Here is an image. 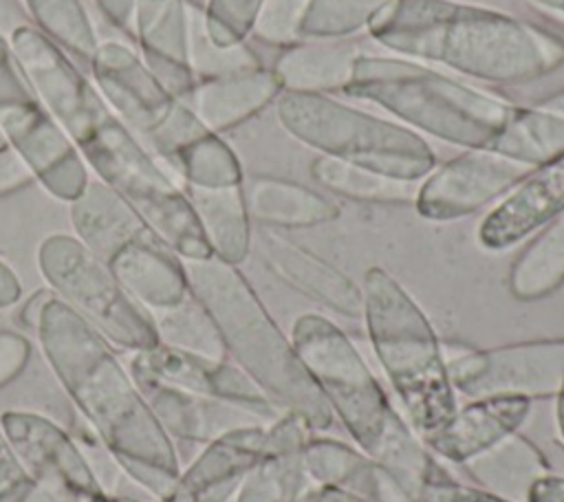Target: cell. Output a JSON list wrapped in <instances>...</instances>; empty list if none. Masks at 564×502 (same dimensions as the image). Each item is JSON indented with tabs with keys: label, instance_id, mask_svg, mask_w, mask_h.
<instances>
[{
	"label": "cell",
	"instance_id": "6da1fadb",
	"mask_svg": "<svg viewBox=\"0 0 564 502\" xmlns=\"http://www.w3.org/2000/svg\"><path fill=\"white\" fill-rule=\"evenodd\" d=\"M9 48L33 97L70 137L97 178L117 192L181 260L209 258L212 249L181 183L121 123L66 51L33 24L11 35Z\"/></svg>",
	"mask_w": 564,
	"mask_h": 502
},
{
	"label": "cell",
	"instance_id": "7a4b0ae2",
	"mask_svg": "<svg viewBox=\"0 0 564 502\" xmlns=\"http://www.w3.org/2000/svg\"><path fill=\"white\" fill-rule=\"evenodd\" d=\"M33 332L59 385L119 469L163 500L181 473L178 454L112 343L55 293Z\"/></svg>",
	"mask_w": 564,
	"mask_h": 502
},
{
	"label": "cell",
	"instance_id": "3957f363",
	"mask_svg": "<svg viewBox=\"0 0 564 502\" xmlns=\"http://www.w3.org/2000/svg\"><path fill=\"white\" fill-rule=\"evenodd\" d=\"M401 57L489 84H524L564 64V40L505 9L460 0H392L366 31Z\"/></svg>",
	"mask_w": 564,
	"mask_h": 502
},
{
	"label": "cell",
	"instance_id": "277c9868",
	"mask_svg": "<svg viewBox=\"0 0 564 502\" xmlns=\"http://www.w3.org/2000/svg\"><path fill=\"white\" fill-rule=\"evenodd\" d=\"M291 343L357 447L379 460L410 495L445 473L397 414L379 379L339 326L324 315L304 313L293 324Z\"/></svg>",
	"mask_w": 564,
	"mask_h": 502
},
{
	"label": "cell",
	"instance_id": "5b68a950",
	"mask_svg": "<svg viewBox=\"0 0 564 502\" xmlns=\"http://www.w3.org/2000/svg\"><path fill=\"white\" fill-rule=\"evenodd\" d=\"M183 266L189 295L212 317L227 359L282 412L297 414L315 432L326 429L333 421L326 399L238 266L216 255L183 260Z\"/></svg>",
	"mask_w": 564,
	"mask_h": 502
},
{
	"label": "cell",
	"instance_id": "8992f818",
	"mask_svg": "<svg viewBox=\"0 0 564 502\" xmlns=\"http://www.w3.org/2000/svg\"><path fill=\"white\" fill-rule=\"evenodd\" d=\"M344 92L377 103L412 130L465 150L489 148L516 110L507 99L408 57L372 53L359 57Z\"/></svg>",
	"mask_w": 564,
	"mask_h": 502
},
{
	"label": "cell",
	"instance_id": "52a82bcc",
	"mask_svg": "<svg viewBox=\"0 0 564 502\" xmlns=\"http://www.w3.org/2000/svg\"><path fill=\"white\" fill-rule=\"evenodd\" d=\"M361 295L372 350L423 440L456 412L443 343L421 306L386 269L366 271Z\"/></svg>",
	"mask_w": 564,
	"mask_h": 502
},
{
	"label": "cell",
	"instance_id": "ba28073f",
	"mask_svg": "<svg viewBox=\"0 0 564 502\" xmlns=\"http://www.w3.org/2000/svg\"><path fill=\"white\" fill-rule=\"evenodd\" d=\"M273 106L280 126L324 156L408 181H423L436 167L430 143L399 121L315 92H280Z\"/></svg>",
	"mask_w": 564,
	"mask_h": 502
},
{
	"label": "cell",
	"instance_id": "9c48e42d",
	"mask_svg": "<svg viewBox=\"0 0 564 502\" xmlns=\"http://www.w3.org/2000/svg\"><path fill=\"white\" fill-rule=\"evenodd\" d=\"M88 64L93 84L110 110L174 174L178 154L209 130L123 42H99Z\"/></svg>",
	"mask_w": 564,
	"mask_h": 502
},
{
	"label": "cell",
	"instance_id": "30bf717a",
	"mask_svg": "<svg viewBox=\"0 0 564 502\" xmlns=\"http://www.w3.org/2000/svg\"><path fill=\"white\" fill-rule=\"evenodd\" d=\"M48 288L112 346L139 352L159 343L154 317L75 233H51L37 247Z\"/></svg>",
	"mask_w": 564,
	"mask_h": 502
},
{
	"label": "cell",
	"instance_id": "8fae6325",
	"mask_svg": "<svg viewBox=\"0 0 564 502\" xmlns=\"http://www.w3.org/2000/svg\"><path fill=\"white\" fill-rule=\"evenodd\" d=\"M454 392L469 399L527 396L555 399L564 388V339L507 343L487 350L443 348Z\"/></svg>",
	"mask_w": 564,
	"mask_h": 502
},
{
	"label": "cell",
	"instance_id": "7c38bea8",
	"mask_svg": "<svg viewBox=\"0 0 564 502\" xmlns=\"http://www.w3.org/2000/svg\"><path fill=\"white\" fill-rule=\"evenodd\" d=\"M533 170L491 148H469L419 183L414 207L427 220H458L505 196Z\"/></svg>",
	"mask_w": 564,
	"mask_h": 502
},
{
	"label": "cell",
	"instance_id": "4fadbf2b",
	"mask_svg": "<svg viewBox=\"0 0 564 502\" xmlns=\"http://www.w3.org/2000/svg\"><path fill=\"white\" fill-rule=\"evenodd\" d=\"M0 128L9 150L51 196L73 203L86 189V161L37 99L0 108Z\"/></svg>",
	"mask_w": 564,
	"mask_h": 502
},
{
	"label": "cell",
	"instance_id": "5bb4252c",
	"mask_svg": "<svg viewBox=\"0 0 564 502\" xmlns=\"http://www.w3.org/2000/svg\"><path fill=\"white\" fill-rule=\"evenodd\" d=\"M0 432L24 467L64 502L106 493L82 447L48 416L31 410H7L0 418Z\"/></svg>",
	"mask_w": 564,
	"mask_h": 502
},
{
	"label": "cell",
	"instance_id": "9a60e30c",
	"mask_svg": "<svg viewBox=\"0 0 564 502\" xmlns=\"http://www.w3.org/2000/svg\"><path fill=\"white\" fill-rule=\"evenodd\" d=\"M128 370L134 381H154L189 394L220 399L247 407L262 418L282 412L253 379L229 359H209L156 343L132 352Z\"/></svg>",
	"mask_w": 564,
	"mask_h": 502
},
{
	"label": "cell",
	"instance_id": "2e32d148",
	"mask_svg": "<svg viewBox=\"0 0 564 502\" xmlns=\"http://www.w3.org/2000/svg\"><path fill=\"white\" fill-rule=\"evenodd\" d=\"M258 244L267 269L289 288L346 317L364 315L361 286L315 251L284 236L280 229L260 227Z\"/></svg>",
	"mask_w": 564,
	"mask_h": 502
},
{
	"label": "cell",
	"instance_id": "e0dca14e",
	"mask_svg": "<svg viewBox=\"0 0 564 502\" xmlns=\"http://www.w3.org/2000/svg\"><path fill=\"white\" fill-rule=\"evenodd\" d=\"M264 436V425H247L209 440L159 502H227L260 460Z\"/></svg>",
	"mask_w": 564,
	"mask_h": 502
},
{
	"label": "cell",
	"instance_id": "ac0fdd59",
	"mask_svg": "<svg viewBox=\"0 0 564 502\" xmlns=\"http://www.w3.org/2000/svg\"><path fill=\"white\" fill-rule=\"evenodd\" d=\"M564 209V165L533 170L482 218L478 242L487 251H505L540 231Z\"/></svg>",
	"mask_w": 564,
	"mask_h": 502
},
{
	"label": "cell",
	"instance_id": "d6986e66",
	"mask_svg": "<svg viewBox=\"0 0 564 502\" xmlns=\"http://www.w3.org/2000/svg\"><path fill=\"white\" fill-rule=\"evenodd\" d=\"M132 35L145 66L185 99L196 81L189 68V4L185 0H137Z\"/></svg>",
	"mask_w": 564,
	"mask_h": 502
},
{
	"label": "cell",
	"instance_id": "ffe728a7",
	"mask_svg": "<svg viewBox=\"0 0 564 502\" xmlns=\"http://www.w3.org/2000/svg\"><path fill=\"white\" fill-rule=\"evenodd\" d=\"M533 401L527 396H482L456 407L452 418L432 436L423 438L425 447L449 462H467L487 451L507 436L516 434L527 421Z\"/></svg>",
	"mask_w": 564,
	"mask_h": 502
},
{
	"label": "cell",
	"instance_id": "44dd1931",
	"mask_svg": "<svg viewBox=\"0 0 564 502\" xmlns=\"http://www.w3.org/2000/svg\"><path fill=\"white\" fill-rule=\"evenodd\" d=\"M311 427L293 412H282L267 427L264 449L238 489V502H293L311 480L304 465V445Z\"/></svg>",
	"mask_w": 564,
	"mask_h": 502
},
{
	"label": "cell",
	"instance_id": "7402d4cb",
	"mask_svg": "<svg viewBox=\"0 0 564 502\" xmlns=\"http://www.w3.org/2000/svg\"><path fill=\"white\" fill-rule=\"evenodd\" d=\"M154 416L172 440L203 443L247 425H264L260 414L212 396L189 394L154 381H137Z\"/></svg>",
	"mask_w": 564,
	"mask_h": 502
},
{
	"label": "cell",
	"instance_id": "603a6c76",
	"mask_svg": "<svg viewBox=\"0 0 564 502\" xmlns=\"http://www.w3.org/2000/svg\"><path fill=\"white\" fill-rule=\"evenodd\" d=\"M280 92L273 70L258 66L196 79L183 101L209 132L220 134L262 112Z\"/></svg>",
	"mask_w": 564,
	"mask_h": 502
},
{
	"label": "cell",
	"instance_id": "cb8c5ba5",
	"mask_svg": "<svg viewBox=\"0 0 564 502\" xmlns=\"http://www.w3.org/2000/svg\"><path fill=\"white\" fill-rule=\"evenodd\" d=\"M106 264L150 313L176 306L189 295L183 260L156 233L128 242Z\"/></svg>",
	"mask_w": 564,
	"mask_h": 502
},
{
	"label": "cell",
	"instance_id": "d4e9b609",
	"mask_svg": "<svg viewBox=\"0 0 564 502\" xmlns=\"http://www.w3.org/2000/svg\"><path fill=\"white\" fill-rule=\"evenodd\" d=\"M304 465L319 484L339 487L372 502H412V495L379 460L335 438L311 436L304 445Z\"/></svg>",
	"mask_w": 564,
	"mask_h": 502
},
{
	"label": "cell",
	"instance_id": "484cf974",
	"mask_svg": "<svg viewBox=\"0 0 564 502\" xmlns=\"http://www.w3.org/2000/svg\"><path fill=\"white\" fill-rule=\"evenodd\" d=\"M361 55L364 48L355 37L300 40L282 48L271 70L282 92L328 95L350 84Z\"/></svg>",
	"mask_w": 564,
	"mask_h": 502
},
{
	"label": "cell",
	"instance_id": "4316f807",
	"mask_svg": "<svg viewBox=\"0 0 564 502\" xmlns=\"http://www.w3.org/2000/svg\"><path fill=\"white\" fill-rule=\"evenodd\" d=\"M70 222L75 236L104 262L128 242L154 233L150 225L99 178H90L86 189L70 203Z\"/></svg>",
	"mask_w": 564,
	"mask_h": 502
},
{
	"label": "cell",
	"instance_id": "83f0119b",
	"mask_svg": "<svg viewBox=\"0 0 564 502\" xmlns=\"http://www.w3.org/2000/svg\"><path fill=\"white\" fill-rule=\"evenodd\" d=\"M251 222L271 229H300L330 222L339 205L322 192L280 176H253L242 183Z\"/></svg>",
	"mask_w": 564,
	"mask_h": 502
},
{
	"label": "cell",
	"instance_id": "f1b7e54d",
	"mask_svg": "<svg viewBox=\"0 0 564 502\" xmlns=\"http://www.w3.org/2000/svg\"><path fill=\"white\" fill-rule=\"evenodd\" d=\"M198 218L212 255L240 264L251 249V218L245 203L242 185L234 187H183Z\"/></svg>",
	"mask_w": 564,
	"mask_h": 502
},
{
	"label": "cell",
	"instance_id": "f546056e",
	"mask_svg": "<svg viewBox=\"0 0 564 502\" xmlns=\"http://www.w3.org/2000/svg\"><path fill=\"white\" fill-rule=\"evenodd\" d=\"M311 174L330 194L375 205H414L421 183L388 176L383 172L324 154L311 163Z\"/></svg>",
	"mask_w": 564,
	"mask_h": 502
},
{
	"label": "cell",
	"instance_id": "4dcf8cb0",
	"mask_svg": "<svg viewBox=\"0 0 564 502\" xmlns=\"http://www.w3.org/2000/svg\"><path fill=\"white\" fill-rule=\"evenodd\" d=\"M564 284V209L522 249L509 271V291L520 302L551 295Z\"/></svg>",
	"mask_w": 564,
	"mask_h": 502
},
{
	"label": "cell",
	"instance_id": "1f68e13d",
	"mask_svg": "<svg viewBox=\"0 0 564 502\" xmlns=\"http://www.w3.org/2000/svg\"><path fill=\"white\" fill-rule=\"evenodd\" d=\"M489 148L531 167L555 163L564 156V117L538 106H516L513 114Z\"/></svg>",
	"mask_w": 564,
	"mask_h": 502
},
{
	"label": "cell",
	"instance_id": "d6a6232c",
	"mask_svg": "<svg viewBox=\"0 0 564 502\" xmlns=\"http://www.w3.org/2000/svg\"><path fill=\"white\" fill-rule=\"evenodd\" d=\"M463 465L482 487L498 491L522 489L527 493L540 476L549 473L542 451L518 432Z\"/></svg>",
	"mask_w": 564,
	"mask_h": 502
},
{
	"label": "cell",
	"instance_id": "836d02e7",
	"mask_svg": "<svg viewBox=\"0 0 564 502\" xmlns=\"http://www.w3.org/2000/svg\"><path fill=\"white\" fill-rule=\"evenodd\" d=\"M31 24L62 51L86 62L95 55L99 40L82 0H20Z\"/></svg>",
	"mask_w": 564,
	"mask_h": 502
},
{
	"label": "cell",
	"instance_id": "e575fe53",
	"mask_svg": "<svg viewBox=\"0 0 564 502\" xmlns=\"http://www.w3.org/2000/svg\"><path fill=\"white\" fill-rule=\"evenodd\" d=\"M174 176L181 187H234L242 185V165L236 152L216 132H207L189 143L174 163Z\"/></svg>",
	"mask_w": 564,
	"mask_h": 502
},
{
	"label": "cell",
	"instance_id": "d590c367",
	"mask_svg": "<svg viewBox=\"0 0 564 502\" xmlns=\"http://www.w3.org/2000/svg\"><path fill=\"white\" fill-rule=\"evenodd\" d=\"M152 317L159 332V343L209 359H227L212 317L192 295L176 306L154 310Z\"/></svg>",
	"mask_w": 564,
	"mask_h": 502
},
{
	"label": "cell",
	"instance_id": "8d00e7d4",
	"mask_svg": "<svg viewBox=\"0 0 564 502\" xmlns=\"http://www.w3.org/2000/svg\"><path fill=\"white\" fill-rule=\"evenodd\" d=\"M392 0H308L300 22V40L355 37Z\"/></svg>",
	"mask_w": 564,
	"mask_h": 502
},
{
	"label": "cell",
	"instance_id": "74e56055",
	"mask_svg": "<svg viewBox=\"0 0 564 502\" xmlns=\"http://www.w3.org/2000/svg\"><path fill=\"white\" fill-rule=\"evenodd\" d=\"M262 66L258 55L242 42L236 46L216 44L205 29L203 9L189 4V68L196 79Z\"/></svg>",
	"mask_w": 564,
	"mask_h": 502
},
{
	"label": "cell",
	"instance_id": "f35d334b",
	"mask_svg": "<svg viewBox=\"0 0 564 502\" xmlns=\"http://www.w3.org/2000/svg\"><path fill=\"white\" fill-rule=\"evenodd\" d=\"M264 0H207L203 22L207 35L220 46L242 44L258 20Z\"/></svg>",
	"mask_w": 564,
	"mask_h": 502
},
{
	"label": "cell",
	"instance_id": "ab89813d",
	"mask_svg": "<svg viewBox=\"0 0 564 502\" xmlns=\"http://www.w3.org/2000/svg\"><path fill=\"white\" fill-rule=\"evenodd\" d=\"M0 502H64L18 458L0 432Z\"/></svg>",
	"mask_w": 564,
	"mask_h": 502
},
{
	"label": "cell",
	"instance_id": "60d3db41",
	"mask_svg": "<svg viewBox=\"0 0 564 502\" xmlns=\"http://www.w3.org/2000/svg\"><path fill=\"white\" fill-rule=\"evenodd\" d=\"M308 0H264L251 35L271 46L300 42V22Z\"/></svg>",
	"mask_w": 564,
	"mask_h": 502
},
{
	"label": "cell",
	"instance_id": "b9f144b4",
	"mask_svg": "<svg viewBox=\"0 0 564 502\" xmlns=\"http://www.w3.org/2000/svg\"><path fill=\"white\" fill-rule=\"evenodd\" d=\"M31 359V341L18 330H0V390L13 383Z\"/></svg>",
	"mask_w": 564,
	"mask_h": 502
},
{
	"label": "cell",
	"instance_id": "7bdbcfd3",
	"mask_svg": "<svg viewBox=\"0 0 564 502\" xmlns=\"http://www.w3.org/2000/svg\"><path fill=\"white\" fill-rule=\"evenodd\" d=\"M35 99L26 79L22 77L20 68L9 48V40L0 35V108Z\"/></svg>",
	"mask_w": 564,
	"mask_h": 502
},
{
	"label": "cell",
	"instance_id": "ee69618b",
	"mask_svg": "<svg viewBox=\"0 0 564 502\" xmlns=\"http://www.w3.org/2000/svg\"><path fill=\"white\" fill-rule=\"evenodd\" d=\"M31 183L35 181L22 161L11 150L0 152V198L29 187Z\"/></svg>",
	"mask_w": 564,
	"mask_h": 502
},
{
	"label": "cell",
	"instance_id": "f6af8a7d",
	"mask_svg": "<svg viewBox=\"0 0 564 502\" xmlns=\"http://www.w3.org/2000/svg\"><path fill=\"white\" fill-rule=\"evenodd\" d=\"M93 4L115 29L132 35L137 0H93Z\"/></svg>",
	"mask_w": 564,
	"mask_h": 502
},
{
	"label": "cell",
	"instance_id": "bcb514c9",
	"mask_svg": "<svg viewBox=\"0 0 564 502\" xmlns=\"http://www.w3.org/2000/svg\"><path fill=\"white\" fill-rule=\"evenodd\" d=\"M31 24L20 0H0V35L9 40L13 31Z\"/></svg>",
	"mask_w": 564,
	"mask_h": 502
},
{
	"label": "cell",
	"instance_id": "7dc6e473",
	"mask_svg": "<svg viewBox=\"0 0 564 502\" xmlns=\"http://www.w3.org/2000/svg\"><path fill=\"white\" fill-rule=\"evenodd\" d=\"M51 295H53L51 288H40V291H35V293L20 306V310H18V321H20L22 328L35 330L37 319H40V313H42V308H44V304H46V299H48Z\"/></svg>",
	"mask_w": 564,
	"mask_h": 502
},
{
	"label": "cell",
	"instance_id": "c3c4849f",
	"mask_svg": "<svg viewBox=\"0 0 564 502\" xmlns=\"http://www.w3.org/2000/svg\"><path fill=\"white\" fill-rule=\"evenodd\" d=\"M20 297H22V284L15 271L4 260H0V308L15 306Z\"/></svg>",
	"mask_w": 564,
	"mask_h": 502
},
{
	"label": "cell",
	"instance_id": "681fc988",
	"mask_svg": "<svg viewBox=\"0 0 564 502\" xmlns=\"http://www.w3.org/2000/svg\"><path fill=\"white\" fill-rule=\"evenodd\" d=\"M538 108L564 117V88L557 90V92H553V95H549V97H544L542 101H538Z\"/></svg>",
	"mask_w": 564,
	"mask_h": 502
},
{
	"label": "cell",
	"instance_id": "f907efd6",
	"mask_svg": "<svg viewBox=\"0 0 564 502\" xmlns=\"http://www.w3.org/2000/svg\"><path fill=\"white\" fill-rule=\"evenodd\" d=\"M522 2L533 4L540 11H546V13L564 18V0H522Z\"/></svg>",
	"mask_w": 564,
	"mask_h": 502
},
{
	"label": "cell",
	"instance_id": "816d5d0a",
	"mask_svg": "<svg viewBox=\"0 0 564 502\" xmlns=\"http://www.w3.org/2000/svg\"><path fill=\"white\" fill-rule=\"evenodd\" d=\"M73 502H139V500H132V498H121V495H112V493H101V495H90V498H79V500H73Z\"/></svg>",
	"mask_w": 564,
	"mask_h": 502
},
{
	"label": "cell",
	"instance_id": "f5cc1de1",
	"mask_svg": "<svg viewBox=\"0 0 564 502\" xmlns=\"http://www.w3.org/2000/svg\"><path fill=\"white\" fill-rule=\"evenodd\" d=\"M4 150H9V143H7L4 132H2V128H0V152H4Z\"/></svg>",
	"mask_w": 564,
	"mask_h": 502
},
{
	"label": "cell",
	"instance_id": "db71d44e",
	"mask_svg": "<svg viewBox=\"0 0 564 502\" xmlns=\"http://www.w3.org/2000/svg\"><path fill=\"white\" fill-rule=\"evenodd\" d=\"M555 163H562V165H564V156H562V159H560V161H555Z\"/></svg>",
	"mask_w": 564,
	"mask_h": 502
}]
</instances>
